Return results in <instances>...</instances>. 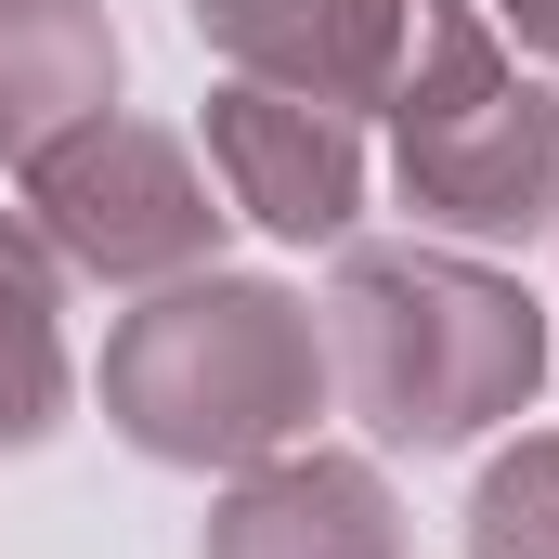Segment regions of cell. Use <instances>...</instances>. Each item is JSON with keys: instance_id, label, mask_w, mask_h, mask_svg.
<instances>
[{"instance_id": "10", "label": "cell", "mask_w": 559, "mask_h": 559, "mask_svg": "<svg viewBox=\"0 0 559 559\" xmlns=\"http://www.w3.org/2000/svg\"><path fill=\"white\" fill-rule=\"evenodd\" d=\"M468 559H559V429H521L481 495H468Z\"/></svg>"}, {"instance_id": "4", "label": "cell", "mask_w": 559, "mask_h": 559, "mask_svg": "<svg viewBox=\"0 0 559 559\" xmlns=\"http://www.w3.org/2000/svg\"><path fill=\"white\" fill-rule=\"evenodd\" d=\"M26 222L66 274H105V286H169V274H209L222 248V195L195 169V143L156 131V118H79L52 156H26Z\"/></svg>"}, {"instance_id": "9", "label": "cell", "mask_w": 559, "mask_h": 559, "mask_svg": "<svg viewBox=\"0 0 559 559\" xmlns=\"http://www.w3.org/2000/svg\"><path fill=\"white\" fill-rule=\"evenodd\" d=\"M66 391H79V365H66V261L39 248L26 209H0V455L52 442Z\"/></svg>"}, {"instance_id": "6", "label": "cell", "mask_w": 559, "mask_h": 559, "mask_svg": "<svg viewBox=\"0 0 559 559\" xmlns=\"http://www.w3.org/2000/svg\"><path fill=\"white\" fill-rule=\"evenodd\" d=\"M195 559H404V508L378 481V455H261L235 468V495L209 508V547Z\"/></svg>"}, {"instance_id": "5", "label": "cell", "mask_w": 559, "mask_h": 559, "mask_svg": "<svg viewBox=\"0 0 559 559\" xmlns=\"http://www.w3.org/2000/svg\"><path fill=\"white\" fill-rule=\"evenodd\" d=\"M209 169H222V209H248L286 248H338L365 222V118L312 105V92H274V79L209 92Z\"/></svg>"}, {"instance_id": "7", "label": "cell", "mask_w": 559, "mask_h": 559, "mask_svg": "<svg viewBox=\"0 0 559 559\" xmlns=\"http://www.w3.org/2000/svg\"><path fill=\"white\" fill-rule=\"evenodd\" d=\"M404 13L417 0H195V39L235 66V79H274L312 105H391V66H404Z\"/></svg>"}, {"instance_id": "11", "label": "cell", "mask_w": 559, "mask_h": 559, "mask_svg": "<svg viewBox=\"0 0 559 559\" xmlns=\"http://www.w3.org/2000/svg\"><path fill=\"white\" fill-rule=\"evenodd\" d=\"M481 13H495V26H521V39L559 66V0H481Z\"/></svg>"}, {"instance_id": "1", "label": "cell", "mask_w": 559, "mask_h": 559, "mask_svg": "<svg viewBox=\"0 0 559 559\" xmlns=\"http://www.w3.org/2000/svg\"><path fill=\"white\" fill-rule=\"evenodd\" d=\"M325 378L391 455H455L547 378V299L468 248H338L325 286Z\"/></svg>"}, {"instance_id": "8", "label": "cell", "mask_w": 559, "mask_h": 559, "mask_svg": "<svg viewBox=\"0 0 559 559\" xmlns=\"http://www.w3.org/2000/svg\"><path fill=\"white\" fill-rule=\"evenodd\" d=\"M105 105H118V26H105V0H0V169L52 156Z\"/></svg>"}, {"instance_id": "2", "label": "cell", "mask_w": 559, "mask_h": 559, "mask_svg": "<svg viewBox=\"0 0 559 559\" xmlns=\"http://www.w3.org/2000/svg\"><path fill=\"white\" fill-rule=\"evenodd\" d=\"M325 312L274 274H169L105 338V429L156 468H261L325 417Z\"/></svg>"}, {"instance_id": "3", "label": "cell", "mask_w": 559, "mask_h": 559, "mask_svg": "<svg viewBox=\"0 0 559 559\" xmlns=\"http://www.w3.org/2000/svg\"><path fill=\"white\" fill-rule=\"evenodd\" d=\"M391 182L429 235L508 248L559 222V92L508 66L481 0H417L404 66H391Z\"/></svg>"}]
</instances>
